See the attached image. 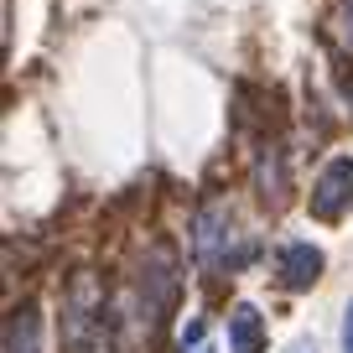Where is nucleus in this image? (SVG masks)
Wrapping results in <instances>:
<instances>
[{"label":"nucleus","mask_w":353,"mask_h":353,"mask_svg":"<svg viewBox=\"0 0 353 353\" xmlns=\"http://www.w3.org/2000/svg\"><path fill=\"white\" fill-rule=\"evenodd\" d=\"M176 291H182V276H176V260L166 244H156L141 265V327L156 332L166 322V312L176 307Z\"/></svg>","instance_id":"1"},{"label":"nucleus","mask_w":353,"mask_h":353,"mask_svg":"<svg viewBox=\"0 0 353 353\" xmlns=\"http://www.w3.org/2000/svg\"><path fill=\"white\" fill-rule=\"evenodd\" d=\"M192 250L208 270H223V265H239V234H234V219L223 203H208L192 223Z\"/></svg>","instance_id":"2"},{"label":"nucleus","mask_w":353,"mask_h":353,"mask_svg":"<svg viewBox=\"0 0 353 353\" xmlns=\"http://www.w3.org/2000/svg\"><path fill=\"white\" fill-rule=\"evenodd\" d=\"M353 208V156H332L312 182V213L322 223H338Z\"/></svg>","instance_id":"3"},{"label":"nucleus","mask_w":353,"mask_h":353,"mask_svg":"<svg viewBox=\"0 0 353 353\" xmlns=\"http://www.w3.org/2000/svg\"><path fill=\"white\" fill-rule=\"evenodd\" d=\"M276 276H281V286L286 291H307L312 281L322 276V250L317 244H286V250H281V260H276Z\"/></svg>","instance_id":"4"},{"label":"nucleus","mask_w":353,"mask_h":353,"mask_svg":"<svg viewBox=\"0 0 353 353\" xmlns=\"http://www.w3.org/2000/svg\"><path fill=\"white\" fill-rule=\"evenodd\" d=\"M260 348H265V317L250 301H239L229 312V353H260Z\"/></svg>","instance_id":"5"},{"label":"nucleus","mask_w":353,"mask_h":353,"mask_svg":"<svg viewBox=\"0 0 353 353\" xmlns=\"http://www.w3.org/2000/svg\"><path fill=\"white\" fill-rule=\"evenodd\" d=\"M6 353H42V338H37V312H16L11 327H6Z\"/></svg>","instance_id":"6"},{"label":"nucleus","mask_w":353,"mask_h":353,"mask_svg":"<svg viewBox=\"0 0 353 353\" xmlns=\"http://www.w3.org/2000/svg\"><path fill=\"white\" fill-rule=\"evenodd\" d=\"M338 37H343V52H353V0H343L338 11Z\"/></svg>","instance_id":"7"},{"label":"nucleus","mask_w":353,"mask_h":353,"mask_svg":"<svg viewBox=\"0 0 353 353\" xmlns=\"http://www.w3.org/2000/svg\"><path fill=\"white\" fill-rule=\"evenodd\" d=\"M198 343H203V322L192 317L188 327H182V353H188V348H198Z\"/></svg>","instance_id":"8"},{"label":"nucleus","mask_w":353,"mask_h":353,"mask_svg":"<svg viewBox=\"0 0 353 353\" xmlns=\"http://www.w3.org/2000/svg\"><path fill=\"white\" fill-rule=\"evenodd\" d=\"M343 353H353V301H348V312H343Z\"/></svg>","instance_id":"9"},{"label":"nucleus","mask_w":353,"mask_h":353,"mask_svg":"<svg viewBox=\"0 0 353 353\" xmlns=\"http://www.w3.org/2000/svg\"><path fill=\"white\" fill-rule=\"evenodd\" d=\"M286 353H317V343H291Z\"/></svg>","instance_id":"10"}]
</instances>
